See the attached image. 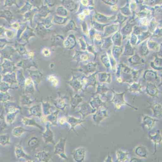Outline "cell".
<instances>
[{
  "instance_id": "4",
  "label": "cell",
  "mask_w": 162,
  "mask_h": 162,
  "mask_svg": "<svg viewBox=\"0 0 162 162\" xmlns=\"http://www.w3.org/2000/svg\"><path fill=\"white\" fill-rule=\"evenodd\" d=\"M135 155L140 158H147L149 156L148 148L143 145H139L135 149Z\"/></svg>"
},
{
  "instance_id": "6",
  "label": "cell",
  "mask_w": 162,
  "mask_h": 162,
  "mask_svg": "<svg viewBox=\"0 0 162 162\" xmlns=\"http://www.w3.org/2000/svg\"><path fill=\"white\" fill-rule=\"evenodd\" d=\"M146 92L150 97H155L158 95L159 91L155 85L150 83L146 86Z\"/></svg>"
},
{
  "instance_id": "13",
  "label": "cell",
  "mask_w": 162,
  "mask_h": 162,
  "mask_svg": "<svg viewBox=\"0 0 162 162\" xmlns=\"http://www.w3.org/2000/svg\"><path fill=\"white\" fill-rule=\"evenodd\" d=\"M95 38L96 39H97V40H100L101 39V36L99 35H96Z\"/></svg>"
},
{
  "instance_id": "5",
  "label": "cell",
  "mask_w": 162,
  "mask_h": 162,
  "mask_svg": "<svg viewBox=\"0 0 162 162\" xmlns=\"http://www.w3.org/2000/svg\"><path fill=\"white\" fill-rule=\"evenodd\" d=\"M65 140L64 139H61L59 142L58 143L57 145H56V151L55 152L57 153L59 155H60V157L63 158H67V157L65 156Z\"/></svg>"
},
{
  "instance_id": "11",
  "label": "cell",
  "mask_w": 162,
  "mask_h": 162,
  "mask_svg": "<svg viewBox=\"0 0 162 162\" xmlns=\"http://www.w3.org/2000/svg\"><path fill=\"white\" fill-rule=\"evenodd\" d=\"M131 91L132 92L140 93L141 92V87L140 85H136L134 88H132Z\"/></svg>"
},
{
  "instance_id": "12",
  "label": "cell",
  "mask_w": 162,
  "mask_h": 162,
  "mask_svg": "<svg viewBox=\"0 0 162 162\" xmlns=\"http://www.w3.org/2000/svg\"><path fill=\"white\" fill-rule=\"evenodd\" d=\"M140 160L141 159H138V158H133L130 161L131 162H140V161H141Z\"/></svg>"
},
{
  "instance_id": "9",
  "label": "cell",
  "mask_w": 162,
  "mask_h": 162,
  "mask_svg": "<svg viewBox=\"0 0 162 162\" xmlns=\"http://www.w3.org/2000/svg\"><path fill=\"white\" fill-rule=\"evenodd\" d=\"M145 78L147 81H151L152 80H155L157 78V74L152 71H146L145 74Z\"/></svg>"
},
{
  "instance_id": "8",
  "label": "cell",
  "mask_w": 162,
  "mask_h": 162,
  "mask_svg": "<svg viewBox=\"0 0 162 162\" xmlns=\"http://www.w3.org/2000/svg\"><path fill=\"white\" fill-rule=\"evenodd\" d=\"M118 161L120 162H125L129 158V153L123 151H118Z\"/></svg>"
},
{
  "instance_id": "14",
  "label": "cell",
  "mask_w": 162,
  "mask_h": 162,
  "mask_svg": "<svg viewBox=\"0 0 162 162\" xmlns=\"http://www.w3.org/2000/svg\"><path fill=\"white\" fill-rule=\"evenodd\" d=\"M79 16H80V19H81V20H84V15H80Z\"/></svg>"
},
{
  "instance_id": "15",
  "label": "cell",
  "mask_w": 162,
  "mask_h": 162,
  "mask_svg": "<svg viewBox=\"0 0 162 162\" xmlns=\"http://www.w3.org/2000/svg\"><path fill=\"white\" fill-rule=\"evenodd\" d=\"M161 85H162V82H161Z\"/></svg>"
},
{
  "instance_id": "10",
  "label": "cell",
  "mask_w": 162,
  "mask_h": 162,
  "mask_svg": "<svg viewBox=\"0 0 162 162\" xmlns=\"http://www.w3.org/2000/svg\"><path fill=\"white\" fill-rule=\"evenodd\" d=\"M151 66L153 67L155 69L160 70L162 69V60L160 58H157L154 62L151 63Z\"/></svg>"
},
{
  "instance_id": "2",
  "label": "cell",
  "mask_w": 162,
  "mask_h": 162,
  "mask_svg": "<svg viewBox=\"0 0 162 162\" xmlns=\"http://www.w3.org/2000/svg\"><path fill=\"white\" fill-rule=\"evenodd\" d=\"M149 108L153 112V116L155 118H162V105L158 102L149 103Z\"/></svg>"
},
{
  "instance_id": "3",
  "label": "cell",
  "mask_w": 162,
  "mask_h": 162,
  "mask_svg": "<svg viewBox=\"0 0 162 162\" xmlns=\"http://www.w3.org/2000/svg\"><path fill=\"white\" fill-rule=\"evenodd\" d=\"M158 120L148 115H144L142 118V124L144 126L149 130H151L155 126Z\"/></svg>"
},
{
  "instance_id": "1",
  "label": "cell",
  "mask_w": 162,
  "mask_h": 162,
  "mask_svg": "<svg viewBox=\"0 0 162 162\" xmlns=\"http://www.w3.org/2000/svg\"><path fill=\"white\" fill-rule=\"evenodd\" d=\"M149 138L154 143L155 153L154 154H155L157 152V146L160 145L162 142V136L159 130L155 131L154 134H149Z\"/></svg>"
},
{
  "instance_id": "7",
  "label": "cell",
  "mask_w": 162,
  "mask_h": 162,
  "mask_svg": "<svg viewBox=\"0 0 162 162\" xmlns=\"http://www.w3.org/2000/svg\"><path fill=\"white\" fill-rule=\"evenodd\" d=\"M85 151L83 148H80L79 149L76 150L74 157L78 156L77 158H76V161H82L84 160V155H85Z\"/></svg>"
}]
</instances>
